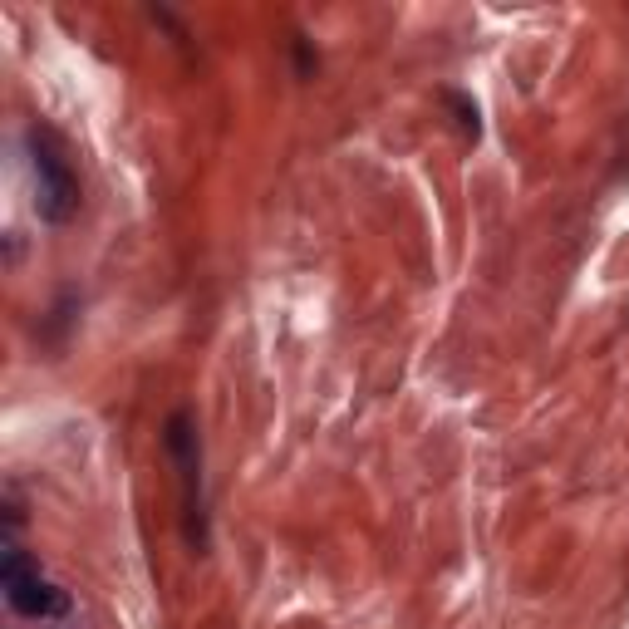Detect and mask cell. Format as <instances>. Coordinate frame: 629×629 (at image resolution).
I'll return each instance as SVG.
<instances>
[{
  "mask_svg": "<svg viewBox=\"0 0 629 629\" xmlns=\"http://www.w3.org/2000/svg\"><path fill=\"white\" fill-rule=\"evenodd\" d=\"M163 448H168L172 467H177V487H182V531L187 546L197 556H207L212 546V526H207V477H202V433L197 418L187 408H177L163 423Z\"/></svg>",
  "mask_w": 629,
  "mask_h": 629,
  "instance_id": "1",
  "label": "cell"
},
{
  "mask_svg": "<svg viewBox=\"0 0 629 629\" xmlns=\"http://www.w3.org/2000/svg\"><path fill=\"white\" fill-rule=\"evenodd\" d=\"M0 585H5V605L20 615V620H59V615H69V595L50 585L45 575H40V561L30 556V551H20L10 536H5V546H0Z\"/></svg>",
  "mask_w": 629,
  "mask_h": 629,
  "instance_id": "3",
  "label": "cell"
},
{
  "mask_svg": "<svg viewBox=\"0 0 629 629\" xmlns=\"http://www.w3.org/2000/svg\"><path fill=\"white\" fill-rule=\"evenodd\" d=\"M25 153H30V172H35V207L50 227H64L79 212V177L69 168V158L59 153V138L50 128H30L25 133Z\"/></svg>",
  "mask_w": 629,
  "mask_h": 629,
  "instance_id": "2",
  "label": "cell"
}]
</instances>
